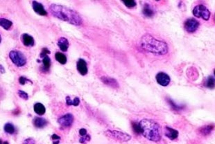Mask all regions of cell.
I'll use <instances>...</instances> for the list:
<instances>
[{
  "label": "cell",
  "instance_id": "1",
  "mask_svg": "<svg viewBox=\"0 0 215 144\" xmlns=\"http://www.w3.org/2000/svg\"><path fill=\"white\" fill-rule=\"evenodd\" d=\"M49 11L53 17L75 26H80L83 24L81 15L77 11L65 6L52 4L49 7Z\"/></svg>",
  "mask_w": 215,
  "mask_h": 144
},
{
  "label": "cell",
  "instance_id": "2",
  "mask_svg": "<svg viewBox=\"0 0 215 144\" xmlns=\"http://www.w3.org/2000/svg\"><path fill=\"white\" fill-rule=\"evenodd\" d=\"M140 45L145 51L156 55H165L168 52L167 43L156 39L149 34H145L142 37Z\"/></svg>",
  "mask_w": 215,
  "mask_h": 144
},
{
  "label": "cell",
  "instance_id": "3",
  "mask_svg": "<svg viewBox=\"0 0 215 144\" xmlns=\"http://www.w3.org/2000/svg\"><path fill=\"white\" fill-rule=\"evenodd\" d=\"M142 130V134L151 142H158L162 138L160 125L151 119H143L139 123Z\"/></svg>",
  "mask_w": 215,
  "mask_h": 144
},
{
  "label": "cell",
  "instance_id": "4",
  "mask_svg": "<svg viewBox=\"0 0 215 144\" xmlns=\"http://www.w3.org/2000/svg\"><path fill=\"white\" fill-rule=\"evenodd\" d=\"M104 134L109 138L119 142H127L131 139V136L128 134L118 130H106Z\"/></svg>",
  "mask_w": 215,
  "mask_h": 144
},
{
  "label": "cell",
  "instance_id": "5",
  "mask_svg": "<svg viewBox=\"0 0 215 144\" xmlns=\"http://www.w3.org/2000/svg\"><path fill=\"white\" fill-rule=\"evenodd\" d=\"M9 58L15 66L21 67L27 64V58L21 51L12 50L9 53Z\"/></svg>",
  "mask_w": 215,
  "mask_h": 144
},
{
  "label": "cell",
  "instance_id": "6",
  "mask_svg": "<svg viewBox=\"0 0 215 144\" xmlns=\"http://www.w3.org/2000/svg\"><path fill=\"white\" fill-rule=\"evenodd\" d=\"M193 14L195 17L202 18L204 20H208L210 17V12L204 5H198L195 6L193 10Z\"/></svg>",
  "mask_w": 215,
  "mask_h": 144
},
{
  "label": "cell",
  "instance_id": "7",
  "mask_svg": "<svg viewBox=\"0 0 215 144\" xmlns=\"http://www.w3.org/2000/svg\"><path fill=\"white\" fill-rule=\"evenodd\" d=\"M199 26L198 22L195 20L194 18L188 19L185 21L184 24V27L186 31H188V33H194L198 29Z\"/></svg>",
  "mask_w": 215,
  "mask_h": 144
},
{
  "label": "cell",
  "instance_id": "8",
  "mask_svg": "<svg viewBox=\"0 0 215 144\" xmlns=\"http://www.w3.org/2000/svg\"><path fill=\"white\" fill-rule=\"evenodd\" d=\"M74 122V117L71 114H67L62 116L58 119V123L62 127H70Z\"/></svg>",
  "mask_w": 215,
  "mask_h": 144
},
{
  "label": "cell",
  "instance_id": "9",
  "mask_svg": "<svg viewBox=\"0 0 215 144\" xmlns=\"http://www.w3.org/2000/svg\"><path fill=\"white\" fill-rule=\"evenodd\" d=\"M156 78L158 83L163 87H166L168 85L171 81L169 75L164 73V72H160V73L156 75Z\"/></svg>",
  "mask_w": 215,
  "mask_h": 144
},
{
  "label": "cell",
  "instance_id": "10",
  "mask_svg": "<svg viewBox=\"0 0 215 144\" xmlns=\"http://www.w3.org/2000/svg\"><path fill=\"white\" fill-rule=\"evenodd\" d=\"M32 7L35 12L38 15H41V16H46V15H47V12L41 3L38 2L36 1H33Z\"/></svg>",
  "mask_w": 215,
  "mask_h": 144
},
{
  "label": "cell",
  "instance_id": "11",
  "mask_svg": "<svg viewBox=\"0 0 215 144\" xmlns=\"http://www.w3.org/2000/svg\"><path fill=\"white\" fill-rule=\"evenodd\" d=\"M77 69L81 75H82V76H85V75L88 74V71L86 61L83 60V59L80 58L79 60L77 61Z\"/></svg>",
  "mask_w": 215,
  "mask_h": 144
},
{
  "label": "cell",
  "instance_id": "12",
  "mask_svg": "<svg viewBox=\"0 0 215 144\" xmlns=\"http://www.w3.org/2000/svg\"><path fill=\"white\" fill-rule=\"evenodd\" d=\"M101 80L103 83H104L106 85L109 86L110 87H112L114 89L119 88V85L118 81H117L115 78L107 77V76H102L101 78Z\"/></svg>",
  "mask_w": 215,
  "mask_h": 144
},
{
  "label": "cell",
  "instance_id": "13",
  "mask_svg": "<svg viewBox=\"0 0 215 144\" xmlns=\"http://www.w3.org/2000/svg\"><path fill=\"white\" fill-rule=\"evenodd\" d=\"M164 134L171 140H175L178 137V132L172 127L166 126L164 128Z\"/></svg>",
  "mask_w": 215,
  "mask_h": 144
},
{
  "label": "cell",
  "instance_id": "14",
  "mask_svg": "<svg viewBox=\"0 0 215 144\" xmlns=\"http://www.w3.org/2000/svg\"><path fill=\"white\" fill-rule=\"evenodd\" d=\"M21 40L24 45L26 46H33L35 45V40L33 37L27 33L22 34L21 36Z\"/></svg>",
  "mask_w": 215,
  "mask_h": 144
},
{
  "label": "cell",
  "instance_id": "15",
  "mask_svg": "<svg viewBox=\"0 0 215 144\" xmlns=\"http://www.w3.org/2000/svg\"><path fill=\"white\" fill-rule=\"evenodd\" d=\"M214 129V125L213 124L206 125V126H204L199 128L198 133L201 134L202 136H207L212 132Z\"/></svg>",
  "mask_w": 215,
  "mask_h": 144
},
{
  "label": "cell",
  "instance_id": "16",
  "mask_svg": "<svg viewBox=\"0 0 215 144\" xmlns=\"http://www.w3.org/2000/svg\"><path fill=\"white\" fill-rule=\"evenodd\" d=\"M69 42H68V40L67 38L61 37L58 39V46L62 51H63V52L67 51L68 48H69Z\"/></svg>",
  "mask_w": 215,
  "mask_h": 144
},
{
  "label": "cell",
  "instance_id": "17",
  "mask_svg": "<svg viewBox=\"0 0 215 144\" xmlns=\"http://www.w3.org/2000/svg\"><path fill=\"white\" fill-rule=\"evenodd\" d=\"M34 126L37 128H43L48 124V122L46 119L42 117H36L33 121Z\"/></svg>",
  "mask_w": 215,
  "mask_h": 144
},
{
  "label": "cell",
  "instance_id": "18",
  "mask_svg": "<svg viewBox=\"0 0 215 144\" xmlns=\"http://www.w3.org/2000/svg\"><path fill=\"white\" fill-rule=\"evenodd\" d=\"M33 109H34V112H36L38 115H40V116H42L43 114H45L46 112L45 107L40 103H36L33 106Z\"/></svg>",
  "mask_w": 215,
  "mask_h": 144
},
{
  "label": "cell",
  "instance_id": "19",
  "mask_svg": "<svg viewBox=\"0 0 215 144\" xmlns=\"http://www.w3.org/2000/svg\"><path fill=\"white\" fill-rule=\"evenodd\" d=\"M42 64L43 66L42 71L44 72L48 71L50 67H51V59H50L48 55H47L42 58Z\"/></svg>",
  "mask_w": 215,
  "mask_h": 144
},
{
  "label": "cell",
  "instance_id": "20",
  "mask_svg": "<svg viewBox=\"0 0 215 144\" xmlns=\"http://www.w3.org/2000/svg\"><path fill=\"white\" fill-rule=\"evenodd\" d=\"M0 25L5 30H10L12 26V22L11 21L7 20V19L1 18L0 19Z\"/></svg>",
  "mask_w": 215,
  "mask_h": 144
},
{
  "label": "cell",
  "instance_id": "21",
  "mask_svg": "<svg viewBox=\"0 0 215 144\" xmlns=\"http://www.w3.org/2000/svg\"><path fill=\"white\" fill-rule=\"evenodd\" d=\"M56 60L61 65H65L67 62V57L61 52H56L55 54Z\"/></svg>",
  "mask_w": 215,
  "mask_h": 144
},
{
  "label": "cell",
  "instance_id": "22",
  "mask_svg": "<svg viewBox=\"0 0 215 144\" xmlns=\"http://www.w3.org/2000/svg\"><path fill=\"white\" fill-rule=\"evenodd\" d=\"M167 102H168L169 105L171 106V108H172L173 110L175 111H181L183 109H184L185 106H182V105H178L175 103V102L173 101V100L170 99V98H167Z\"/></svg>",
  "mask_w": 215,
  "mask_h": 144
},
{
  "label": "cell",
  "instance_id": "23",
  "mask_svg": "<svg viewBox=\"0 0 215 144\" xmlns=\"http://www.w3.org/2000/svg\"><path fill=\"white\" fill-rule=\"evenodd\" d=\"M142 12H143V14L145 15V16L148 17H152L154 14V12L152 10V8H151V6L148 4L144 5Z\"/></svg>",
  "mask_w": 215,
  "mask_h": 144
},
{
  "label": "cell",
  "instance_id": "24",
  "mask_svg": "<svg viewBox=\"0 0 215 144\" xmlns=\"http://www.w3.org/2000/svg\"><path fill=\"white\" fill-rule=\"evenodd\" d=\"M4 130L6 133L10 134H14L15 132V126L12 123H7L4 125Z\"/></svg>",
  "mask_w": 215,
  "mask_h": 144
},
{
  "label": "cell",
  "instance_id": "25",
  "mask_svg": "<svg viewBox=\"0 0 215 144\" xmlns=\"http://www.w3.org/2000/svg\"><path fill=\"white\" fill-rule=\"evenodd\" d=\"M205 86L209 89H214L215 87V79L212 76H209L208 78L205 83Z\"/></svg>",
  "mask_w": 215,
  "mask_h": 144
},
{
  "label": "cell",
  "instance_id": "26",
  "mask_svg": "<svg viewBox=\"0 0 215 144\" xmlns=\"http://www.w3.org/2000/svg\"><path fill=\"white\" fill-rule=\"evenodd\" d=\"M132 130H133L135 134H142V130H141L140 124L138 123H135V122H132Z\"/></svg>",
  "mask_w": 215,
  "mask_h": 144
},
{
  "label": "cell",
  "instance_id": "27",
  "mask_svg": "<svg viewBox=\"0 0 215 144\" xmlns=\"http://www.w3.org/2000/svg\"><path fill=\"white\" fill-rule=\"evenodd\" d=\"M122 2L128 8H133L137 5L135 1H133V0H131V1H122Z\"/></svg>",
  "mask_w": 215,
  "mask_h": 144
},
{
  "label": "cell",
  "instance_id": "28",
  "mask_svg": "<svg viewBox=\"0 0 215 144\" xmlns=\"http://www.w3.org/2000/svg\"><path fill=\"white\" fill-rule=\"evenodd\" d=\"M19 83H20V84H22V85H24V84H25L27 83H30L31 84H33V83L31 82L30 80H28L27 78L24 77V76H20V78H19Z\"/></svg>",
  "mask_w": 215,
  "mask_h": 144
},
{
  "label": "cell",
  "instance_id": "29",
  "mask_svg": "<svg viewBox=\"0 0 215 144\" xmlns=\"http://www.w3.org/2000/svg\"><path fill=\"white\" fill-rule=\"evenodd\" d=\"M18 96H20V98H22L24 100H28V94L26 93L25 92H24V91H22V90H19L18 92Z\"/></svg>",
  "mask_w": 215,
  "mask_h": 144
},
{
  "label": "cell",
  "instance_id": "30",
  "mask_svg": "<svg viewBox=\"0 0 215 144\" xmlns=\"http://www.w3.org/2000/svg\"><path fill=\"white\" fill-rule=\"evenodd\" d=\"M50 54H51V51H50L48 49H47V48H43L42 49V51H41L40 56V58H43L44 57H45V56H47V55H49Z\"/></svg>",
  "mask_w": 215,
  "mask_h": 144
},
{
  "label": "cell",
  "instance_id": "31",
  "mask_svg": "<svg viewBox=\"0 0 215 144\" xmlns=\"http://www.w3.org/2000/svg\"><path fill=\"white\" fill-rule=\"evenodd\" d=\"M52 139L53 141V144H59L60 140H61V137L57 135L56 134H53L52 136Z\"/></svg>",
  "mask_w": 215,
  "mask_h": 144
},
{
  "label": "cell",
  "instance_id": "32",
  "mask_svg": "<svg viewBox=\"0 0 215 144\" xmlns=\"http://www.w3.org/2000/svg\"><path fill=\"white\" fill-rule=\"evenodd\" d=\"M91 137L90 135H85L84 137H82L79 140V142L81 143H85L87 142H90Z\"/></svg>",
  "mask_w": 215,
  "mask_h": 144
},
{
  "label": "cell",
  "instance_id": "33",
  "mask_svg": "<svg viewBox=\"0 0 215 144\" xmlns=\"http://www.w3.org/2000/svg\"><path fill=\"white\" fill-rule=\"evenodd\" d=\"M22 144H36V142L32 138H28L24 141Z\"/></svg>",
  "mask_w": 215,
  "mask_h": 144
},
{
  "label": "cell",
  "instance_id": "34",
  "mask_svg": "<svg viewBox=\"0 0 215 144\" xmlns=\"http://www.w3.org/2000/svg\"><path fill=\"white\" fill-rule=\"evenodd\" d=\"M65 101H66V104H67L68 106L73 105V101H72L71 98H70V97H69V96L66 97Z\"/></svg>",
  "mask_w": 215,
  "mask_h": 144
},
{
  "label": "cell",
  "instance_id": "35",
  "mask_svg": "<svg viewBox=\"0 0 215 144\" xmlns=\"http://www.w3.org/2000/svg\"><path fill=\"white\" fill-rule=\"evenodd\" d=\"M80 104V99L78 97H76L73 101V105L74 106H78Z\"/></svg>",
  "mask_w": 215,
  "mask_h": 144
},
{
  "label": "cell",
  "instance_id": "36",
  "mask_svg": "<svg viewBox=\"0 0 215 144\" xmlns=\"http://www.w3.org/2000/svg\"><path fill=\"white\" fill-rule=\"evenodd\" d=\"M79 134L82 137H84L85 135H87V130L85 129V128H81L79 130Z\"/></svg>",
  "mask_w": 215,
  "mask_h": 144
},
{
  "label": "cell",
  "instance_id": "37",
  "mask_svg": "<svg viewBox=\"0 0 215 144\" xmlns=\"http://www.w3.org/2000/svg\"><path fill=\"white\" fill-rule=\"evenodd\" d=\"M5 72V70H4V67L2 66V65H1V73L2 74H4Z\"/></svg>",
  "mask_w": 215,
  "mask_h": 144
},
{
  "label": "cell",
  "instance_id": "38",
  "mask_svg": "<svg viewBox=\"0 0 215 144\" xmlns=\"http://www.w3.org/2000/svg\"><path fill=\"white\" fill-rule=\"evenodd\" d=\"M1 144H9L8 142H2V141H1Z\"/></svg>",
  "mask_w": 215,
  "mask_h": 144
},
{
  "label": "cell",
  "instance_id": "39",
  "mask_svg": "<svg viewBox=\"0 0 215 144\" xmlns=\"http://www.w3.org/2000/svg\"><path fill=\"white\" fill-rule=\"evenodd\" d=\"M214 75H215V70H214Z\"/></svg>",
  "mask_w": 215,
  "mask_h": 144
}]
</instances>
